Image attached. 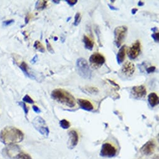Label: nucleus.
Segmentation results:
<instances>
[{"label":"nucleus","instance_id":"4be33fe9","mask_svg":"<svg viewBox=\"0 0 159 159\" xmlns=\"http://www.w3.org/2000/svg\"><path fill=\"white\" fill-rule=\"evenodd\" d=\"M15 159H32V158L29 154L25 153V152H22L21 151L17 155Z\"/></svg>","mask_w":159,"mask_h":159},{"label":"nucleus","instance_id":"412c9836","mask_svg":"<svg viewBox=\"0 0 159 159\" xmlns=\"http://www.w3.org/2000/svg\"><path fill=\"white\" fill-rule=\"evenodd\" d=\"M34 48H35L36 50L39 51L41 52H45V48L43 46V45L39 41H36L35 44H34Z\"/></svg>","mask_w":159,"mask_h":159},{"label":"nucleus","instance_id":"a19ab883","mask_svg":"<svg viewBox=\"0 0 159 159\" xmlns=\"http://www.w3.org/2000/svg\"><path fill=\"white\" fill-rule=\"evenodd\" d=\"M70 19H71V18H68V19H67V21H69V20Z\"/></svg>","mask_w":159,"mask_h":159},{"label":"nucleus","instance_id":"cd10ccee","mask_svg":"<svg viewBox=\"0 0 159 159\" xmlns=\"http://www.w3.org/2000/svg\"><path fill=\"white\" fill-rule=\"evenodd\" d=\"M15 22V20L14 19H9V20H6V21H5L3 22V26H9L11 24H13V22Z\"/></svg>","mask_w":159,"mask_h":159},{"label":"nucleus","instance_id":"c9c22d12","mask_svg":"<svg viewBox=\"0 0 159 159\" xmlns=\"http://www.w3.org/2000/svg\"><path fill=\"white\" fill-rule=\"evenodd\" d=\"M138 11V9L137 8H133L131 11V12H132V15H135L136 13H137V11Z\"/></svg>","mask_w":159,"mask_h":159},{"label":"nucleus","instance_id":"ddd939ff","mask_svg":"<svg viewBox=\"0 0 159 159\" xmlns=\"http://www.w3.org/2000/svg\"><path fill=\"white\" fill-rule=\"evenodd\" d=\"M135 69V66L132 63L126 61L122 67L121 72L123 75L127 77H131L134 73Z\"/></svg>","mask_w":159,"mask_h":159},{"label":"nucleus","instance_id":"4468645a","mask_svg":"<svg viewBox=\"0 0 159 159\" xmlns=\"http://www.w3.org/2000/svg\"><path fill=\"white\" fill-rule=\"evenodd\" d=\"M77 103L80 107L86 111H92L94 109V106L93 104L90 101L83 99H78L77 100Z\"/></svg>","mask_w":159,"mask_h":159},{"label":"nucleus","instance_id":"9d476101","mask_svg":"<svg viewBox=\"0 0 159 159\" xmlns=\"http://www.w3.org/2000/svg\"><path fill=\"white\" fill-rule=\"evenodd\" d=\"M68 135H69V139L67 141V147L69 149H73L78 144V134L76 130H72L69 132Z\"/></svg>","mask_w":159,"mask_h":159},{"label":"nucleus","instance_id":"393cba45","mask_svg":"<svg viewBox=\"0 0 159 159\" xmlns=\"http://www.w3.org/2000/svg\"><path fill=\"white\" fill-rule=\"evenodd\" d=\"M18 104L22 108V109H23V110L25 113V115L27 116L29 109H28V107H27V106L26 105V104L25 103H23V102H18Z\"/></svg>","mask_w":159,"mask_h":159},{"label":"nucleus","instance_id":"20e7f679","mask_svg":"<svg viewBox=\"0 0 159 159\" xmlns=\"http://www.w3.org/2000/svg\"><path fill=\"white\" fill-rule=\"evenodd\" d=\"M34 127L35 128L41 135L48 137L49 134V130L47 126L46 121L41 117L38 116L34 119L32 122Z\"/></svg>","mask_w":159,"mask_h":159},{"label":"nucleus","instance_id":"b1692460","mask_svg":"<svg viewBox=\"0 0 159 159\" xmlns=\"http://www.w3.org/2000/svg\"><path fill=\"white\" fill-rule=\"evenodd\" d=\"M74 26H78L79 24L80 23V22L81 21V13L77 12L76 15H75V17H74Z\"/></svg>","mask_w":159,"mask_h":159},{"label":"nucleus","instance_id":"a878e982","mask_svg":"<svg viewBox=\"0 0 159 159\" xmlns=\"http://www.w3.org/2000/svg\"><path fill=\"white\" fill-rule=\"evenodd\" d=\"M22 100H23L25 103H29V104H34L35 103V101L32 100V99L28 95H26L23 98H22Z\"/></svg>","mask_w":159,"mask_h":159},{"label":"nucleus","instance_id":"aec40b11","mask_svg":"<svg viewBox=\"0 0 159 159\" xmlns=\"http://www.w3.org/2000/svg\"><path fill=\"white\" fill-rule=\"evenodd\" d=\"M47 1L44 0H41V1H38L35 5V8L38 10H42L46 8L47 6Z\"/></svg>","mask_w":159,"mask_h":159},{"label":"nucleus","instance_id":"a211bd4d","mask_svg":"<svg viewBox=\"0 0 159 159\" xmlns=\"http://www.w3.org/2000/svg\"><path fill=\"white\" fill-rule=\"evenodd\" d=\"M83 91L89 94H97L99 93V89L93 86H86L82 89Z\"/></svg>","mask_w":159,"mask_h":159},{"label":"nucleus","instance_id":"2eb2a0df","mask_svg":"<svg viewBox=\"0 0 159 159\" xmlns=\"http://www.w3.org/2000/svg\"><path fill=\"white\" fill-rule=\"evenodd\" d=\"M126 46L125 45H123L122 46L120 47V49L119 50L117 54V61L119 64H122L124 59H125V57H126Z\"/></svg>","mask_w":159,"mask_h":159},{"label":"nucleus","instance_id":"5701e85b","mask_svg":"<svg viewBox=\"0 0 159 159\" xmlns=\"http://www.w3.org/2000/svg\"><path fill=\"white\" fill-rule=\"evenodd\" d=\"M59 124H60V126L63 129H69L71 126V124H70V122L66 120V119H63L60 121L59 122Z\"/></svg>","mask_w":159,"mask_h":159},{"label":"nucleus","instance_id":"473e14b6","mask_svg":"<svg viewBox=\"0 0 159 159\" xmlns=\"http://www.w3.org/2000/svg\"><path fill=\"white\" fill-rule=\"evenodd\" d=\"M107 81H108L111 84H112L113 86H114L115 87H117L118 89H119V86L118 84H117L115 82H113V81H111V80H109V79H107Z\"/></svg>","mask_w":159,"mask_h":159},{"label":"nucleus","instance_id":"c756f323","mask_svg":"<svg viewBox=\"0 0 159 159\" xmlns=\"http://www.w3.org/2000/svg\"><path fill=\"white\" fill-rule=\"evenodd\" d=\"M65 2L71 6H73L77 3V0H66Z\"/></svg>","mask_w":159,"mask_h":159},{"label":"nucleus","instance_id":"ea45409f","mask_svg":"<svg viewBox=\"0 0 159 159\" xmlns=\"http://www.w3.org/2000/svg\"><path fill=\"white\" fill-rule=\"evenodd\" d=\"M151 30H152V31H154V32H155V31H157V30H158V29H157V28H152Z\"/></svg>","mask_w":159,"mask_h":159},{"label":"nucleus","instance_id":"f3484780","mask_svg":"<svg viewBox=\"0 0 159 159\" xmlns=\"http://www.w3.org/2000/svg\"><path fill=\"white\" fill-rule=\"evenodd\" d=\"M83 42L84 43L85 48L88 49L91 51L94 47V42L90 39L88 36L84 35L83 38Z\"/></svg>","mask_w":159,"mask_h":159},{"label":"nucleus","instance_id":"0eeeda50","mask_svg":"<svg viewBox=\"0 0 159 159\" xmlns=\"http://www.w3.org/2000/svg\"><path fill=\"white\" fill-rule=\"evenodd\" d=\"M21 152L19 147L14 145H9L3 151V155L9 158H16L17 155Z\"/></svg>","mask_w":159,"mask_h":159},{"label":"nucleus","instance_id":"423d86ee","mask_svg":"<svg viewBox=\"0 0 159 159\" xmlns=\"http://www.w3.org/2000/svg\"><path fill=\"white\" fill-rule=\"evenodd\" d=\"M117 153L116 148L109 143H105L102 146L100 155L103 157L112 158Z\"/></svg>","mask_w":159,"mask_h":159},{"label":"nucleus","instance_id":"7c9ffc66","mask_svg":"<svg viewBox=\"0 0 159 159\" xmlns=\"http://www.w3.org/2000/svg\"><path fill=\"white\" fill-rule=\"evenodd\" d=\"M155 69H156V67L155 66H151V67L147 68L146 71L148 74H151V73H154L155 71Z\"/></svg>","mask_w":159,"mask_h":159},{"label":"nucleus","instance_id":"6e6552de","mask_svg":"<svg viewBox=\"0 0 159 159\" xmlns=\"http://www.w3.org/2000/svg\"><path fill=\"white\" fill-rule=\"evenodd\" d=\"M140 42L139 41H136L132 46L129 48L128 51V56L130 59H135L137 58L140 52Z\"/></svg>","mask_w":159,"mask_h":159},{"label":"nucleus","instance_id":"72a5a7b5","mask_svg":"<svg viewBox=\"0 0 159 159\" xmlns=\"http://www.w3.org/2000/svg\"><path fill=\"white\" fill-rule=\"evenodd\" d=\"M37 59H38V55H36V56H34V58L31 59V62L32 63H33V64H35V63H36V62L37 61Z\"/></svg>","mask_w":159,"mask_h":159},{"label":"nucleus","instance_id":"4c0bfd02","mask_svg":"<svg viewBox=\"0 0 159 159\" xmlns=\"http://www.w3.org/2000/svg\"><path fill=\"white\" fill-rule=\"evenodd\" d=\"M144 3H143L142 2L139 1V2H138V6H144Z\"/></svg>","mask_w":159,"mask_h":159},{"label":"nucleus","instance_id":"dca6fc26","mask_svg":"<svg viewBox=\"0 0 159 159\" xmlns=\"http://www.w3.org/2000/svg\"><path fill=\"white\" fill-rule=\"evenodd\" d=\"M148 101L152 107H155L158 104V97L155 93H152L148 96Z\"/></svg>","mask_w":159,"mask_h":159},{"label":"nucleus","instance_id":"1a4fd4ad","mask_svg":"<svg viewBox=\"0 0 159 159\" xmlns=\"http://www.w3.org/2000/svg\"><path fill=\"white\" fill-rule=\"evenodd\" d=\"M89 61L93 66L100 67L105 63L106 59L103 55L98 52H96L90 56Z\"/></svg>","mask_w":159,"mask_h":159},{"label":"nucleus","instance_id":"58836bf2","mask_svg":"<svg viewBox=\"0 0 159 159\" xmlns=\"http://www.w3.org/2000/svg\"><path fill=\"white\" fill-rule=\"evenodd\" d=\"M52 2L54 3H56V4H59L60 1H59V0H52Z\"/></svg>","mask_w":159,"mask_h":159},{"label":"nucleus","instance_id":"9b49d317","mask_svg":"<svg viewBox=\"0 0 159 159\" xmlns=\"http://www.w3.org/2000/svg\"><path fill=\"white\" fill-rule=\"evenodd\" d=\"M131 93L132 96L136 99H142L145 97L147 94L146 88L144 86L140 85L134 86L132 88Z\"/></svg>","mask_w":159,"mask_h":159},{"label":"nucleus","instance_id":"79ce46f5","mask_svg":"<svg viewBox=\"0 0 159 159\" xmlns=\"http://www.w3.org/2000/svg\"><path fill=\"white\" fill-rule=\"evenodd\" d=\"M57 39H58V38H54V40H55V41L57 40Z\"/></svg>","mask_w":159,"mask_h":159},{"label":"nucleus","instance_id":"39448f33","mask_svg":"<svg viewBox=\"0 0 159 159\" xmlns=\"http://www.w3.org/2000/svg\"><path fill=\"white\" fill-rule=\"evenodd\" d=\"M127 32V27L126 26H120L117 27L113 33H114L115 43L118 48L120 47V45L126 36Z\"/></svg>","mask_w":159,"mask_h":159},{"label":"nucleus","instance_id":"2f4dec72","mask_svg":"<svg viewBox=\"0 0 159 159\" xmlns=\"http://www.w3.org/2000/svg\"><path fill=\"white\" fill-rule=\"evenodd\" d=\"M32 109H33L34 111H35L37 113H39L41 112V110H40V109H39V107L38 106H32Z\"/></svg>","mask_w":159,"mask_h":159},{"label":"nucleus","instance_id":"e433bc0d","mask_svg":"<svg viewBox=\"0 0 159 159\" xmlns=\"http://www.w3.org/2000/svg\"><path fill=\"white\" fill-rule=\"evenodd\" d=\"M29 16H26V18H25V24L26 25L28 24V22H29Z\"/></svg>","mask_w":159,"mask_h":159},{"label":"nucleus","instance_id":"bb28decb","mask_svg":"<svg viewBox=\"0 0 159 159\" xmlns=\"http://www.w3.org/2000/svg\"><path fill=\"white\" fill-rule=\"evenodd\" d=\"M46 48H47L48 51L50 53H51V54H54V51L52 46L51 45V44L49 43V41H48L47 39H46Z\"/></svg>","mask_w":159,"mask_h":159},{"label":"nucleus","instance_id":"7ed1b4c3","mask_svg":"<svg viewBox=\"0 0 159 159\" xmlns=\"http://www.w3.org/2000/svg\"><path fill=\"white\" fill-rule=\"evenodd\" d=\"M77 71L79 76L86 79L91 78L92 71L87 61L84 58H79L76 61Z\"/></svg>","mask_w":159,"mask_h":159},{"label":"nucleus","instance_id":"f257e3e1","mask_svg":"<svg viewBox=\"0 0 159 159\" xmlns=\"http://www.w3.org/2000/svg\"><path fill=\"white\" fill-rule=\"evenodd\" d=\"M23 139V133L15 127H6L0 132V141L5 145H13L21 142Z\"/></svg>","mask_w":159,"mask_h":159},{"label":"nucleus","instance_id":"f8f14e48","mask_svg":"<svg viewBox=\"0 0 159 159\" xmlns=\"http://www.w3.org/2000/svg\"><path fill=\"white\" fill-rule=\"evenodd\" d=\"M156 144L154 140H151L146 142L140 149L141 152L146 155H152L155 149Z\"/></svg>","mask_w":159,"mask_h":159},{"label":"nucleus","instance_id":"6ab92c4d","mask_svg":"<svg viewBox=\"0 0 159 159\" xmlns=\"http://www.w3.org/2000/svg\"><path fill=\"white\" fill-rule=\"evenodd\" d=\"M20 69H21V71L23 72V73L25 74V75L31 79H33L34 77L32 76V75H31V74H29V71H28V66L27 65V64L25 62H22L21 63V64L19 66Z\"/></svg>","mask_w":159,"mask_h":159},{"label":"nucleus","instance_id":"f03ea898","mask_svg":"<svg viewBox=\"0 0 159 159\" xmlns=\"http://www.w3.org/2000/svg\"><path fill=\"white\" fill-rule=\"evenodd\" d=\"M51 97L69 107H74L76 106V100L74 96L67 90L63 89H56L51 93Z\"/></svg>","mask_w":159,"mask_h":159},{"label":"nucleus","instance_id":"f704fd0d","mask_svg":"<svg viewBox=\"0 0 159 159\" xmlns=\"http://www.w3.org/2000/svg\"><path fill=\"white\" fill-rule=\"evenodd\" d=\"M108 6L109 7V8L111 9V10H113V11H117V10H119V9H117V8L113 6L112 5H108Z\"/></svg>","mask_w":159,"mask_h":159},{"label":"nucleus","instance_id":"c85d7f7f","mask_svg":"<svg viewBox=\"0 0 159 159\" xmlns=\"http://www.w3.org/2000/svg\"><path fill=\"white\" fill-rule=\"evenodd\" d=\"M152 38L154 39V40L155 42H158V41H159V33L158 32H154L153 35H152Z\"/></svg>","mask_w":159,"mask_h":159}]
</instances>
